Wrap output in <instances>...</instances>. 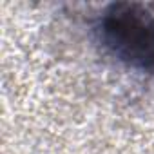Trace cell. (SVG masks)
<instances>
[{
  "label": "cell",
  "mask_w": 154,
  "mask_h": 154,
  "mask_svg": "<svg viewBox=\"0 0 154 154\" xmlns=\"http://www.w3.org/2000/svg\"><path fill=\"white\" fill-rule=\"evenodd\" d=\"M111 45L125 58L149 65L154 62V18L134 6L116 8L107 22Z\"/></svg>",
  "instance_id": "obj_1"
}]
</instances>
